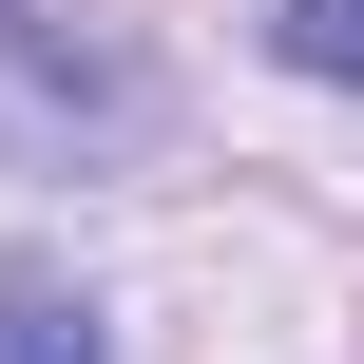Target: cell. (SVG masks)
Here are the masks:
<instances>
[{"instance_id": "1", "label": "cell", "mask_w": 364, "mask_h": 364, "mask_svg": "<svg viewBox=\"0 0 364 364\" xmlns=\"http://www.w3.org/2000/svg\"><path fill=\"white\" fill-rule=\"evenodd\" d=\"M0 364H115V346H96V307L58 269H0Z\"/></svg>"}, {"instance_id": "2", "label": "cell", "mask_w": 364, "mask_h": 364, "mask_svg": "<svg viewBox=\"0 0 364 364\" xmlns=\"http://www.w3.org/2000/svg\"><path fill=\"white\" fill-rule=\"evenodd\" d=\"M269 38H288L307 77H364V0H269Z\"/></svg>"}]
</instances>
